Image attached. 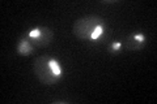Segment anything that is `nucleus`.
<instances>
[{"instance_id": "nucleus-1", "label": "nucleus", "mask_w": 157, "mask_h": 104, "mask_svg": "<svg viewBox=\"0 0 157 104\" xmlns=\"http://www.w3.org/2000/svg\"><path fill=\"white\" fill-rule=\"evenodd\" d=\"M101 22H104L102 18L100 16H96V14L84 16L76 20V22L73 23V34L81 41H88V39H90V35L94 31V29Z\"/></svg>"}, {"instance_id": "nucleus-5", "label": "nucleus", "mask_w": 157, "mask_h": 104, "mask_svg": "<svg viewBox=\"0 0 157 104\" xmlns=\"http://www.w3.org/2000/svg\"><path fill=\"white\" fill-rule=\"evenodd\" d=\"M34 47L33 44L30 43V41L28 39V37L26 35H24L21 39L18 41V43H17V48H16V51H17V53L20 56H29L30 53L34 51Z\"/></svg>"}, {"instance_id": "nucleus-3", "label": "nucleus", "mask_w": 157, "mask_h": 104, "mask_svg": "<svg viewBox=\"0 0 157 104\" xmlns=\"http://www.w3.org/2000/svg\"><path fill=\"white\" fill-rule=\"evenodd\" d=\"M145 42L147 38L143 33L131 34L124 39V42H122V47H124L127 51H140L145 46Z\"/></svg>"}, {"instance_id": "nucleus-6", "label": "nucleus", "mask_w": 157, "mask_h": 104, "mask_svg": "<svg viewBox=\"0 0 157 104\" xmlns=\"http://www.w3.org/2000/svg\"><path fill=\"white\" fill-rule=\"evenodd\" d=\"M48 63H50V66H51L52 73L55 74L56 77L60 78V77L63 76V69H62V66H60V64H59V61H58V60H55V59L50 57V60H48Z\"/></svg>"}, {"instance_id": "nucleus-2", "label": "nucleus", "mask_w": 157, "mask_h": 104, "mask_svg": "<svg viewBox=\"0 0 157 104\" xmlns=\"http://www.w3.org/2000/svg\"><path fill=\"white\" fill-rule=\"evenodd\" d=\"M48 60H50L48 56L37 57L34 60V72H36V76L42 83H45V85H55V83L59 82L60 78L52 73Z\"/></svg>"}, {"instance_id": "nucleus-7", "label": "nucleus", "mask_w": 157, "mask_h": 104, "mask_svg": "<svg viewBox=\"0 0 157 104\" xmlns=\"http://www.w3.org/2000/svg\"><path fill=\"white\" fill-rule=\"evenodd\" d=\"M104 33H105V23L101 22V23L94 29V31L92 33L90 41H97V39H100L102 35H104Z\"/></svg>"}, {"instance_id": "nucleus-8", "label": "nucleus", "mask_w": 157, "mask_h": 104, "mask_svg": "<svg viewBox=\"0 0 157 104\" xmlns=\"http://www.w3.org/2000/svg\"><path fill=\"white\" fill-rule=\"evenodd\" d=\"M122 49V42H118V41H115V42H113L111 44H110V47H109V51L111 52V53H118Z\"/></svg>"}, {"instance_id": "nucleus-4", "label": "nucleus", "mask_w": 157, "mask_h": 104, "mask_svg": "<svg viewBox=\"0 0 157 104\" xmlns=\"http://www.w3.org/2000/svg\"><path fill=\"white\" fill-rule=\"evenodd\" d=\"M25 35H26V34H25ZM52 38H54V31L51 30V29L45 27V26L41 27V34H39V37H37V38H29L28 37V39L30 41V43L33 44V46L34 47H38V48H42V47L48 46V44L51 43Z\"/></svg>"}]
</instances>
